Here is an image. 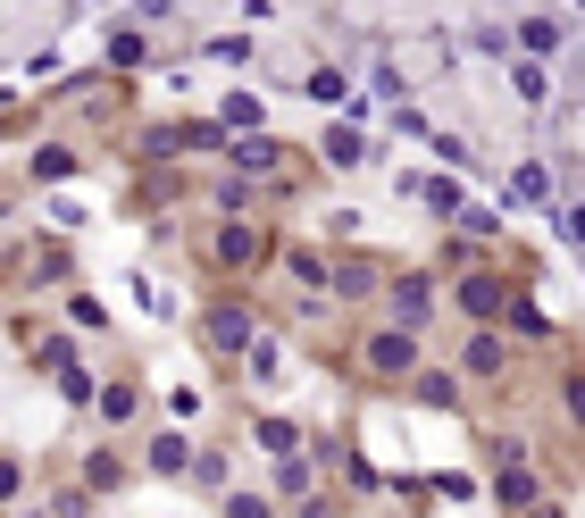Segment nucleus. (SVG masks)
I'll return each instance as SVG.
<instances>
[{
  "instance_id": "4",
  "label": "nucleus",
  "mask_w": 585,
  "mask_h": 518,
  "mask_svg": "<svg viewBox=\"0 0 585 518\" xmlns=\"http://www.w3.org/2000/svg\"><path fill=\"white\" fill-rule=\"evenodd\" d=\"M226 518H268V502H243V493H234V502H226Z\"/></svg>"
},
{
  "instance_id": "1",
  "label": "nucleus",
  "mask_w": 585,
  "mask_h": 518,
  "mask_svg": "<svg viewBox=\"0 0 585 518\" xmlns=\"http://www.w3.org/2000/svg\"><path fill=\"white\" fill-rule=\"evenodd\" d=\"M510 193H519V201H544L552 176H544V168H519V176H510Z\"/></svg>"
},
{
  "instance_id": "3",
  "label": "nucleus",
  "mask_w": 585,
  "mask_h": 518,
  "mask_svg": "<svg viewBox=\"0 0 585 518\" xmlns=\"http://www.w3.org/2000/svg\"><path fill=\"white\" fill-rule=\"evenodd\" d=\"M560 234H569V243H585V209H560Z\"/></svg>"
},
{
  "instance_id": "2",
  "label": "nucleus",
  "mask_w": 585,
  "mask_h": 518,
  "mask_svg": "<svg viewBox=\"0 0 585 518\" xmlns=\"http://www.w3.org/2000/svg\"><path fill=\"white\" fill-rule=\"evenodd\" d=\"M377 368H410V335H385L377 343Z\"/></svg>"
}]
</instances>
